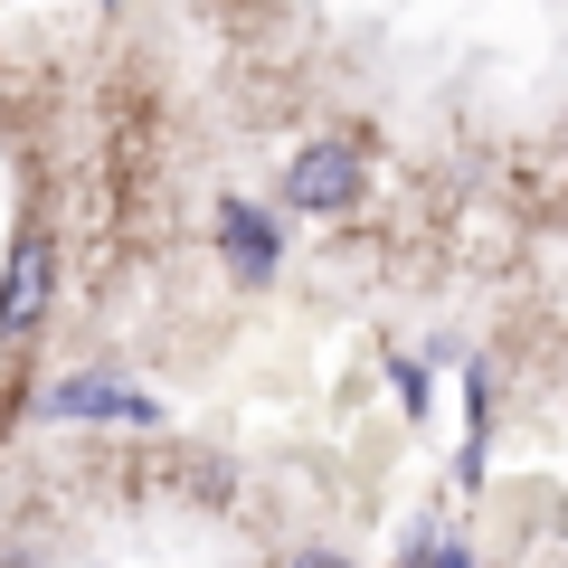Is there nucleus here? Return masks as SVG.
Instances as JSON below:
<instances>
[{"label": "nucleus", "mask_w": 568, "mask_h": 568, "mask_svg": "<svg viewBox=\"0 0 568 568\" xmlns=\"http://www.w3.org/2000/svg\"><path fill=\"white\" fill-rule=\"evenodd\" d=\"M284 200L313 209V219H332V209L361 200V142H313L304 162L284 171Z\"/></svg>", "instance_id": "1"}, {"label": "nucleus", "mask_w": 568, "mask_h": 568, "mask_svg": "<svg viewBox=\"0 0 568 568\" xmlns=\"http://www.w3.org/2000/svg\"><path fill=\"white\" fill-rule=\"evenodd\" d=\"M48 284H58V246H48L39 227H29V237L10 246V275H0V332H39Z\"/></svg>", "instance_id": "2"}, {"label": "nucleus", "mask_w": 568, "mask_h": 568, "mask_svg": "<svg viewBox=\"0 0 568 568\" xmlns=\"http://www.w3.org/2000/svg\"><path fill=\"white\" fill-rule=\"evenodd\" d=\"M39 417H123V426H162V407L142 398L133 379H67L39 398Z\"/></svg>", "instance_id": "3"}, {"label": "nucleus", "mask_w": 568, "mask_h": 568, "mask_svg": "<svg viewBox=\"0 0 568 568\" xmlns=\"http://www.w3.org/2000/svg\"><path fill=\"white\" fill-rule=\"evenodd\" d=\"M219 246H227V275H246V284H265V275L284 265L275 219H265V209H246V200H227V209H219Z\"/></svg>", "instance_id": "4"}, {"label": "nucleus", "mask_w": 568, "mask_h": 568, "mask_svg": "<svg viewBox=\"0 0 568 568\" xmlns=\"http://www.w3.org/2000/svg\"><path fill=\"white\" fill-rule=\"evenodd\" d=\"M284 568H351V559H342V549H294Z\"/></svg>", "instance_id": "5"}, {"label": "nucleus", "mask_w": 568, "mask_h": 568, "mask_svg": "<svg viewBox=\"0 0 568 568\" xmlns=\"http://www.w3.org/2000/svg\"><path fill=\"white\" fill-rule=\"evenodd\" d=\"M436 568H465V549H436Z\"/></svg>", "instance_id": "6"}]
</instances>
